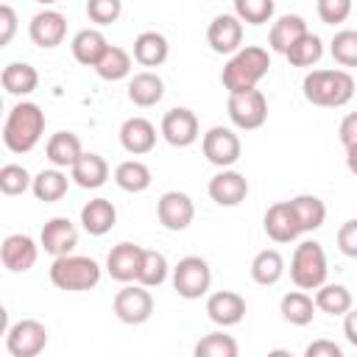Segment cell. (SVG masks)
Returning a JSON list of instances; mask_svg holds the SVG:
<instances>
[{
	"label": "cell",
	"instance_id": "cell-20",
	"mask_svg": "<svg viewBox=\"0 0 357 357\" xmlns=\"http://www.w3.org/2000/svg\"><path fill=\"white\" fill-rule=\"evenodd\" d=\"M206 315L218 326H234L245 318V298L234 290H215L206 298Z\"/></svg>",
	"mask_w": 357,
	"mask_h": 357
},
{
	"label": "cell",
	"instance_id": "cell-16",
	"mask_svg": "<svg viewBox=\"0 0 357 357\" xmlns=\"http://www.w3.org/2000/svg\"><path fill=\"white\" fill-rule=\"evenodd\" d=\"M206 192L218 206H237L248 195V178L231 167H220V173L209 178Z\"/></svg>",
	"mask_w": 357,
	"mask_h": 357
},
{
	"label": "cell",
	"instance_id": "cell-49",
	"mask_svg": "<svg viewBox=\"0 0 357 357\" xmlns=\"http://www.w3.org/2000/svg\"><path fill=\"white\" fill-rule=\"evenodd\" d=\"M343 335L351 346H357V310H349L343 315Z\"/></svg>",
	"mask_w": 357,
	"mask_h": 357
},
{
	"label": "cell",
	"instance_id": "cell-28",
	"mask_svg": "<svg viewBox=\"0 0 357 357\" xmlns=\"http://www.w3.org/2000/svg\"><path fill=\"white\" fill-rule=\"evenodd\" d=\"M106 47H109V42H106V36H103L98 28H84V31H78V33L73 36V42H70L73 59H75L78 64H84V67H95V64L100 61V56L106 53Z\"/></svg>",
	"mask_w": 357,
	"mask_h": 357
},
{
	"label": "cell",
	"instance_id": "cell-43",
	"mask_svg": "<svg viewBox=\"0 0 357 357\" xmlns=\"http://www.w3.org/2000/svg\"><path fill=\"white\" fill-rule=\"evenodd\" d=\"M123 14V0H86V17L95 25H112Z\"/></svg>",
	"mask_w": 357,
	"mask_h": 357
},
{
	"label": "cell",
	"instance_id": "cell-31",
	"mask_svg": "<svg viewBox=\"0 0 357 357\" xmlns=\"http://www.w3.org/2000/svg\"><path fill=\"white\" fill-rule=\"evenodd\" d=\"M67 187H70V178L61 167H47V170H39L33 176V184H31V192L45 201V204H56L67 195Z\"/></svg>",
	"mask_w": 357,
	"mask_h": 357
},
{
	"label": "cell",
	"instance_id": "cell-21",
	"mask_svg": "<svg viewBox=\"0 0 357 357\" xmlns=\"http://www.w3.org/2000/svg\"><path fill=\"white\" fill-rule=\"evenodd\" d=\"M120 145L131 153V156H142L151 153L156 145V126L148 117H128L120 126Z\"/></svg>",
	"mask_w": 357,
	"mask_h": 357
},
{
	"label": "cell",
	"instance_id": "cell-19",
	"mask_svg": "<svg viewBox=\"0 0 357 357\" xmlns=\"http://www.w3.org/2000/svg\"><path fill=\"white\" fill-rule=\"evenodd\" d=\"M142 245L137 243H117L109 257H106V271L114 282H137V273H139V262H142Z\"/></svg>",
	"mask_w": 357,
	"mask_h": 357
},
{
	"label": "cell",
	"instance_id": "cell-36",
	"mask_svg": "<svg viewBox=\"0 0 357 357\" xmlns=\"http://www.w3.org/2000/svg\"><path fill=\"white\" fill-rule=\"evenodd\" d=\"M315 307L326 315H346L351 310V293L346 284H321L315 290Z\"/></svg>",
	"mask_w": 357,
	"mask_h": 357
},
{
	"label": "cell",
	"instance_id": "cell-24",
	"mask_svg": "<svg viewBox=\"0 0 357 357\" xmlns=\"http://www.w3.org/2000/svg\"><path fill=\"white\" fill-rule=\"evenodd\" d=\"M307 20L301 14H282L279 20H273L271 31H268V45L273 53H287L293 42H298L307 33Z\"/></svg>",
	"mask_w": 357,
	"mask_h": 357
},
{
	"label": "cell",
	"instance_id": "cell-46",
	"mask_svg": "<svg viewBox=\"0 0 357 357\" xmlns=\"http://www.w3.org/2000/svg\"><path fill=\"white\" fill-rule=\"evenodd\" d=\"M14 31H17V11L8 3H3L0 6V45H8Z\"/></svg>",
	"mask_w": 357,
	"mask_h": 357
},
{
	"label": "cell",
	"instance_id": "cell-37",
	"mask_svg": "<svg viewBox=\"0 0 357 357\" xmlns=\"http://www.w3.org/2000/svg\"><path fill=\"white\" fill-rule=\"evenodd\" d=\"M321 56H324V42H321V36L312 33V31H307V33H304L298 42H293L290 50L284 53V59H287L293 67H312V64L321 61Z\"/></svg>",
	"mask_w": 357,
	"mask_h": 357
},
{
	"label": "cell",
	"instance_id": "cell-47",
	"mask_svg": "<svg viewBox=\"0 0 357 357\" xmlns=\"http://www.w3.org/2000/svg\"><path fill=\"white\" fill-rule=\"evenodd\" d=\"M304 357H343V349L335 343V340H312L307 349H304Z\"/></svg>",
	"mask_w": 357,
	"mask_h": 357
},
{
	"label": "cell",
	"instance_id": "cell-8",
	"mask_svg": "<svg viewBox=\"0 0 357 357\" xmlns=\"http://www.w3.org/2000/svg\"><path fill=\"white\" fill-rule=\"evenodd\" d=\"M47 346V326L36 318L14 321L6 329V349L11 357H36Z\"/></svg>",
	"mask_w": 357,
	"mask_h": 357
},
{
	"label": "cell",
	"instance_id": "cell-45",
	"mask_svg": "<svg viewBox=\"0 0 357 357\" xmlns=\"http://www.w3.org/2000/svg\"><path fill=\"white\" fill-rule=\"evenodd\" d=\"M337 248H340V254L357 259V218L346 220V223L337 229Z\"/></svg>",
	"mask_w": 357,
	"mask_h": 357
},
{
	"label": "cell",
	"instance_id": "cell-51",
	"mask_svg": "<svg viewBox=\"0 0 357 357\" xmlns=\"http://www.w3.org/2000/svg\"><path fill=\"white\" fill-rule=\"evenodd\" d=\"M36 3H42V6H50V3H56V0H36Z\"/></svg>",
	"mask_w": 357,
	"mask_h": 357
},
{
	"label": "cell",
	"instance_id": "cell-17",
	"mask_svg": "<svg viewBox=\"0 0 357 357\" xmlns=\"http://www.w3.org/2000/svg\"><path fill=\"white\" fill-rule=\"evenodd\" d=\"M39 245L31 234H8L0 245V259L11 273H25L36 265Z\"/></svg>",
	"mask_w": 357,
	"mask_h": 357
},
{
	"label": "cell",
	"instance_id": "cell-23",
	"mask_svg": "<svg viewBox=\"0 0 357 357\" xmlns=\"http://www.w3.org/2000/svg\"><path fill=\"white\" fill-rule=\"evenodd\" d=\"M70 178L84 190H98L109 181V162L100 153H92V151L86 153L84 151L78 156V162L70 167Z\"/></svg>",
	"mask_w": 357,
	"mask_h": 357
},
{
	"label": "cell",
	"instance_id": "cell-27",
	"mask_svg": "<svg viewBox=\"0 0 357 357\" xmlns=\"http://www.w3.org/2000/svg\"><path fill=\"white\" fill-rule=\"evenodd\" d=\"M45 153H47V162L53 167H61L64 170V167H73L78 162V156L84 153V148H81L78 134H73V131H56V134H50V139L45 145Z\"/></svg>",
	"mask_w": 357,
	"mask_h": 357
},
{
	"label": "cell",
	"instance_id": "cell-25",
	"mask_svg": "<svg viewBox=\"0 0 357 357\" xmlns=\"http://www.w3.org/2000/svg\"><path fill=\"white\" fill-rule=\"evenodd\" d=\"M131 56H134V61L142 64V67H159V64L167 61L170 45H167L165 33H159V31H142V33L134 39Z\"/></svg>",
	"mask_w": 357,
	"mask_h": 357
},
{
	"label": "cell",
	"instance_id": "cell-38",
	"mask_svg": "<svg viewBox=\"0 0 357 357\" xmlns=\"http://www.w3.org/2000/svg\"><path fill=\"white\" fill-rule=\"evenodd\" d=\"M170 273V265H167V257L162 251H153V248H145L142 251V262H139V273H137V282L145 284V287H159Z\"/></svg>",
	"mask_w": 357,
	"mask_h": 357
},
{
	"label": "cell",
	"instance_id": "cell-29",
	"mask_svg": "<svg viewBox=\"0 0 357 357\" xmlns=\"http://www.w3.org/2000/svg\"><path fill=\"white\" fill-rule=\"evenodd\" d=\"M315 310H318V307H315V298H312L310 293H304L301 287L284 293L282 301H279V312H282V318H284L290 326H307V324H312Z\"/></svg>",
	"mask_w": 357,
	"mask_h": 357
},
{
	"label": "cell",
	"instance_id": "cell-7",
	"mask_svg": "<svg viewBox=\"0 0 357 357\" xmlns=\"http://www.w3.org/2000/svg\"><path fill=\"white\" fill-rule=\"evenodd\" d=\"M226 112H229V120L234 128L254 131V128L265 126V120H268V98L257 86L245 89V92H231Z\"/></svg>",
	"mask_w": 357,
	"mask_h": 357
},
{
	"label": "cell",
	"instance_id": "cell-35",
	"mask_svg": "<svg viewBox=\"0 0 357 357\" xmlns=\"http://www.w3.org/2000/svg\"><path fill=\"white\" fill-rule=\"evenodd\" d=\"M92 70H95L103 81H123V78H128V73H131V53L123 50V47H117V45H109L106 53L100 56V61H98Z\"/></svg>",
	"mask_w": 357,
	"mask_h": 357
},
{
	"label": "cell",
	"instance_id": "cell-41",
	"mask_svg": "<svg viewBox=\"0 0 357 357\" xmlns=\"http://www.w3.org/2000/svg\"><path fill=\"white\" fill-rule=\"evenodd\" d=\"M276 0H234V14L248 25H265L273 20Z\"/></svg>",
	"mask_w": 357,
	"mask_h": 357
},
{
	"label": "cell",
	"instance_id": "cell-9",
	"mask_svg": "<svg viewBox=\"0 0 357 357\" xmlns=\"http://www.w3.org/2000/svg\"><path fill=\"white\" fill-rule=\"evenodd\" d=\"M112 310L117 315V321L128 324V326H139L153 315V296L145 284H126L123 290L114 293Z\"/></svg>",
	"mask_w": 357,
	"mask_h": 357
},
{
	"label": "cell",
	"instance_id": "cell-22",
	"mask_svg": "<svg viewBox=\"0 0 357 357\" xmlns=\"http://www.w3.org/2000/svg\"><path fill=\"white\" fill-rule=\"evenodd\" d=\"M117 223V209L109 198H92L81 206V226L92 237H103L114 229Z\"/></svg>",
	"mask_w": 357,
	"mask_h": 357
},
{
	"label": "cell",
	"instance_id": "cell-15",
	"mask_svg": "<svg viewBox=\"0 0 357 357\" xmlns=\"http://www.w3.org/2000/svg\"><path fill=\"white\" fill-rule=\"evenodd\" d=\"M39 245L45 248V254L50 257H64V254H73V248L78 245V229L70 218H50L42 231H39Z\"/></svg>",
	"mask_w": 357,
	"mask_h": 357
},
{
	"label": "cell",
	"instance_id": "cell-33",
	"mask_svg": "<svg viewBox=\"0 0 357 357\" xmlns=\"http://www.w3.org/2000/svg\"><path fill=\"white\" fill-rule=\"evenodd\" d=\"M290 206L296 212V220L301 226V231H315L324 226L326 220V204L318 198V195H310V192H301L296 198H290Z\"/></svg>",
	"mask_w": 357,
	"mask_h": 357
},
{
	"label": "cell",
	"instance_id": "cell-39",
	"mask_svg": "<svg viewBox=\"0 0 357 357\" xmlns=\"http://www.w3.org/2000/svg\"><path fill=\"white\" fill-rule=\"evenodd\" d=\"M237 351H240L237 340L226 332H209L192 349L195 357H237Z\"/></svg>",
	"mask_w": 357,
	"mask_h": 357
},
{
	"label": "cell",
	"instance_id": "cell-12",
	"mask_svg": "<svg viewBox=\"0 0 357 357\" xmlns=\"http://www.w3.org/2000/svg\"><path fill=\"white\" fill-rule=\"evenodd\" d=\"M159 134L173 148H190L198 139V117H195V112L187 109V106H176V109L165 112Z\"/></svg>",
	"mask_w": 357,
	"mask_h": 357
},
{
	"label": "cell",
	"instance_id": "cell-13",
	"mask_svg": "<svg viewBox=\"0 0 357 357\" xmlns=\"http://www.w3.org/2000/svg\"><path fill=\"white\" fill-rule=\"evenodd\" d=\"M206 42L220 56L237 53L243 47V20L237 14H218L206 28Z\"/></svg>",
	"mask_w": 357,
	"mask_h": 357
},
{
	"label": "cell",
	"instance_id": "cell-1",
	"mask_svg": "<svg viewBox=\"0 0 357 357\" xmlns=\"http://www.w3.org/2000/svg\"><path fill=\"white\" fill-rule=\"evenodd\" d=\"M45 134V112L31 103V100H20L8 109L6 123H3V145L11 153H28L39 145Z\"/></svg>",
	"mask_w": 357,
	"mask_h": 357
},
{
	"label": "cell",
	"instance_id": "cell-40",
	"mask_svg": "<svg viewBox=\"0 0 357 357\" xmlns=\"http://www.w3.org/2000/svg\"><path fill=\"white\" fill-rule=\"evenodd\" d=\"M329 53L340 67H357V31L354 28L337 31L329 42Z\"/></svg>",
	"mask_w": 357,
	"mask_h": 357
},
{
	"label": "cell",
	"instance_id": "cell-34",
	"mask_svg": "<svg viewBox=\"0 0 357 357\" xmlns=\"http://www.w3.org/2000/svg\"><path fill=\"white\" fill-rule=\"evenodd\" d=\"M284 276V257L276 248H262L254 259H251V279L257 284H276Z\"/></svg>",
	"mask_w": 357,
	"mask_h": 357
},
{
	"label": "cell",
	"instance_id": "cell-30",
	"mask_svg": "<svg viewBox=\"0 0 357 357\" xmlns=\"http://www.w3.org/2000/svg\"><path fill=\"white\" fill-rule=\"evenodd\" d=\"M0 81H3V89H6L8 95L25 98V95H31V92L39 86V73H36V67H31L28 61H11V64L3 67Z\"/></svg>",
	"mask_w": 357,
	"mask_h": 357
},
{
	"label": "cell",
	"instance_id": "cell-4",
	"mask_svg": "<svg viewBox=\"0 0 357 357\" xmlns=\"http://www.w3.org/2000/svg\"><path fill=\"white\" fill-rule=\"evenodd\" d=\"M50 282H53L59 290L84 293V290L98 287V282H100V265H98L92 257H81V254L53 257Z\"/></svg>",
	"mask_w": 357,
	"mask_h": 357
},
{
	"label": "cell",
	"instance_id": "cell-32",
	"mask_svg": "<svg viewBox=\"0 0 357 357\" xmlns=\"http://www.w3.org/2000/svg\"><path fill=\"white\" fill-rule=\"evenodd\" d=\"M151 181H153L151 167L139 159H126L114 167V184L123 192H145L151 187Z\"/></svg>",
	"mask_w": 357,
	"mask_h": 357
},
{
	"label": "cell",
	"instance_id": "cell-10",
	"mask_svg": "<svg viewBox=\"0 0 357 357\" xmlns=\"http://www.w3.org/2000/svg\"><path fill=\"white\" fill-rule=\"evenodd\" d=\"M201 151H204L206 162H212L215 167H231L243 153V142L234 134V128L212 126L201 139Z\"/></svg>",
	"mask_w": 357,
	"mask_h": 357
},
{
	"label": "cell",
	"instance_id": "cell-2",
	"mask_svg": "<svg viewBox=\"0 0 357 357\" xmlns=\"http://www.w3.org/2000/svg\"><path fill=\"white\" fill-rule=\"evenodd\" d=\"M271 70V56L265 47L259 45H243L237 53L229 56V61L223 64V73H220V84L223 89L231 95V92H245V89H254Z\"/></svg>",
	"mask_w": 357,
	"mask_h": 357
},
{
	"label": "cell",
	"instance_id": "cell-26",
	"mask_svg": "<svg viewBox=\"0 0 357 357\" xmlns=\"http://www.w3.org/2000/svg\"><path fill=\"white\" fill-rule=\"evenodd\" d=\"M162 98H165V81L156 73L142 70V73L128 78V100L134 106L148 109V106H156Z\"/></svg>",
	"mask_w": 357,
	"mask_h": 357
},
{
	"label": "cell",
	"instance_id": "cell-3",
	"mask_svg": "<svg viewBox=\"0 0 357 357\" xmlns=\"http://www.w3.org/2000/svg\"><path fill=\"white\" fill-rule=\"evenodd\" d=\"M301 92L312 106L340 109L354 98V78L349 70H310L301 81Z\"/></svg>",
	"mask_w": 357,
	"mask_h": 357
},
{
	"label": "cell",
	"instance_id": "cell-6",
	"mask_svg": "<svg viewBox=\"0 0 357 357\" xmlns=\"http://www.w3.org/2000/svg\"><path fill=\"white\" fill-rule=\"evenodd\" d=\"M209 284H212V268L204 257H181L173 268V290L187 298V301H195L201 296L209 293Z\"/></svg>",
	"mask_w": 357,
	"mask_h": 357
},
{
	"label": "cell",
	"instance_id": "cell-14",
	"mask_svg": "<svg viewBox=\"0 0 357 357\" xmlns=\"http://www.w3.org/2000/svg\"><path fill=\"white\" fill-rule=\"evenodd\" d=\"M28 36H31V42L36 47H45V50L59 47L64 42V36H67V20H64V14L61 11H53V8H45V11L33 14L31 22H28Z\"/></svg>",
	"mask_w": 357,
	"mask_h": 357
},
{
	"label": "cell",
	"instance_id": "cell-48",
	"mask_svg": "<svg viewBox=\"0 0 357 357\" xmlns=\"http://www.w3.org/2000/svg\"><path fill=\"white\" fill-rule=\"evenodd\" d=\"M337 137H340L343 148L357 145V112H349V114L340 120V126H337Z\"/></svg>",
	"mask_w": 357,
	"mask_h": 357
},
{
	"label": "cell",
	"instance_id": "cell-5",
	"mask_svg": "<svg viewBox=\"0 0 357 357\" xmlns=\"http://www.w3.org/2000/svg\"><path fill=\"white\" fill-rule=\"evenodd\" d=\"M326 254L318 240H304L296 245L290 259V279L301 290H318L326 282Z\"/></svg>",
	"mask_w": 357,
	"mask_h": 357
},
{
	"label": "cell",
	"instance_id": "cell-50",
	"mask_svg": "<svg viewBox=\"0 0 357 357\" xmlns=\"http://www.w3.org/2000/svg\"><path fill=\"white\" fill-rule=\"evenodd\" d=\"M346 167L351 176H357V145H349L346 148Z\"/></svg>",
	"mask_w": 357,
	"mask_h": 357
},
{
	"label": "cell",
	"instance_id": "cell-44",
	"mask_svg": "<svg viewBox=\"0 0 357 357\" xmlns=\"http://www.w3.org/2000/svg\"><path fill=\"white\" fill-rule=\"evenodd\" d=\"M354 0H318V17L326 25H340L349 20Z\"/></svg>",
	"mask_w": 357,
	"mask_h": 357
},
{
	"label": "cell",
	"instance_id": "cell-11",
	"mask_svg": "<svg viewBox=\"0 0 357 357\" xmlns=\"http://www.w3.org/2000/svg\"><path fill=\"white\" fill-rule=\"evenodd\" d=\"M156 218L167 231H184L195 218V204L181 190H167L156 201Z\"/></svg>",
	"mask_w": 357,
	"mask_h": 357
},
{
	"label": "cell",
	"instance_id": "cell-42",
	"mask_svg": "<svg viewBox=\"0 0 357 357\" xmlns=\"http://www.w3.org/2000/svg\"><path fill=\"white\" fill-rule=\"evenodd\" d=\"M31 184H33V176L22 165L8 162V165L0 167V190H3V195H22L25 190H31Z\"/></svg>",
	"mask_w": 357,
	"mask_h": 357
},
{
	"label": "cell",
	"instance_id": "cell-18",
	"mask_svg": "<svg viewBox=\"0 0 357 357\" xmlns=\"http://www.w3.org/2000/svg\"><path fill=\"white\" fill-rule=\"evenodd\" d=\"M262 226H265V234L273 240V243H293L301 231L298 220H296V212L290 206V201H276L268 206L265 218H262Z\"/></svg>",
	"mask_w": 357,
	"mask_h": 357
}]
</instances>
